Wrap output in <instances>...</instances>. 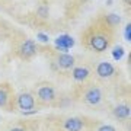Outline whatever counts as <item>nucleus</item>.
Returning <instances> with one entry per match:
<instances>
[{
	"label": "nucleus",
	"mask_w": 131,
	"mask_h": 131,
	"mask_svg": "<svg viewBox=\"0 0 131 131\" xmlns=\"http://www.w3.org/2000/svg\"><path fill=\"white\" fill-rule=\"evenodd\" d=\"M38 15H39L41 18H47L48 16V7L47 6H41V7L38 9Z\"/></svg>",
	"instance_id": "nucleus-16"
},
{
	"label": "nucleus",
	"mask_w": 131,
	"mask_h": 131,
	"mask_svg": "<svg viewBox=\"0 0 131 131\" xmlns=\"http://www.w3.org/2000/svg\"><path fill=\"white\" fill-rule=\"evenodd\" d=\"M124 54H125V51H124V48H122V47H119V45L114 47V50H112V57L115 58V60H121L122 57H124Z\"/></svg>",
	"instance_id": "nucleus-12"
},
{
	"label": "nucleus",
	"mask_w": 131,
	"mask_h": 131,
	"mask_svg": "<svg viewBox=\"0 0 131 131\" xmlns=\"http://www.w3.org/2000/svg\"><path fill=\"white\" fill-rule=\"evenodd\" d=\"M18 105L24 111H32L34 105H35V99L31 93H22L18 99Z\"/></svg>",
	"instance_id": "nucleus-3"
},
{
	"label": "nucleus",
	"mask_w": 131,
	"mask_h": 131,
	"mask_svg": "<svg viewBox=\"0 0 131 131\" xmlns=\"http://www.w3.org/2000/svg\"><path fill=\"white\" fill-rule=\"evenodd\" d=\"M90 45L95 51H105L108 48V38L105 35H101V34H96L92 37V41H90Z\"/></svg>",
	"instance_id": "nucleus-2"
},
{
	"label": "nucleus",
	"mask_w": 131,
	"mask_h": 131,
	"mask_svg": "<svg viewBox=\"0 0 131 131\" xmlns=\"http://www.w3.org/2000/svg\"><path fill=\"white\" fill-rule=\"evenodd\" d=\"M54 44H56L57 50H60V51H63V52H67L69 51V48H71L73 45H74V39H73L70 35L63 34V35H60V37L56 38Z\"/></svg>",
	"instance_id": "nucleus-1"
},
{
	"label": "nucleus",
	"mask_w": 131,
	"mask_h": 131,
	"mask_svg": "<svg viewBox=\"0 0 131 131\" xmlns=\"http://www.w3.org/2000/svg\"><path fill=\"white\" fill-rule=\"evenodd\" d=\"M114 71H115V69L112 67V64H109L106 61L98 64V67H96V73H98L101 77H111V76L114 74Z\"/></svg>",
	"instance_id": "nucleus-4"
},
{
	"label": "nucleus",
	"mask_w": 131,
	"mask_h": 131,
	"mask_svg": "<svg viewBox=\"0 0 131 131\" xmlns=\"http://www.w3.org/2000/svg\"><path fill=\"white\" fill-rule=\"evenodd\" d=\"M6 101H7V93L3 89H0V106L6 105Z\"/></svg>",
	"instance_id": "nucleus-15"
},
{
	"label": "nucleus",
	"mask_w": 131,
	"mask_h": 131,
	"mask_svg": "<svg viewBox=\"0 0 131 131\" xmlns=\"http://www.w3.org/2000/svg\"><path fill=\"white\" fill-rule=\"evenodd\" d=\"M101 99H102V92L96 88L93 89L88 90V93H86V102L90 103V105H98L101 102Z\"/></svg>",
	"instance_id": "nucleus-5"
},
{
	"label": "nucleus",
	"mask_w": 131,
	"mask_h": 131,
	"mask_svg": "<svg viewBox=\"0 0 131 131\" xmlns=\"http://www.w3.org/2000/svg\"><path fill=\"white\" fill-rule=\"evenodd\" d=\"M38 39H39L41 42H48V37L45 35V34H42V32L38 34Z\"/></svg>",
	"instance_id": "nucleus-17"
},
{
	"label": "nucleus",
	"mask_w": 131,
	"mask_h": 131,
	"mask_svg": "<svg viewBox=\"0 0 131 131\" xmlns=\"http://www.w3.org/2000/svg\"><path fill=\"white\" fill-rule=\"evenodd\" d=\"M99 131H115V128H114V127H111V125H103V127H101V128H99Z\"/></svg>",
	"instance_id": "nucleus-18"
},
{
	"label": "nucleus",
	"mask_w": 131,
	"mask_h": 131,
	"mask_svg": "<svg viewBox=\"0 0 131 131\" xmlns=\"http://www.w3.org/2000/svg\"><path fill=\"white\" fill-rule=\"evenodd\" d=\"M73 64H74V58H73V56H70V54L64 52V54H61V56L58 57V66H60L61 69H64V70L71 69Z\"/></svg>",
	"instance_id": "nucleus-8"
},
{
	"label": "nucleus",
	"mask_w": 131,
	"mask_h": 131,
	"mask_svg": "<svg viewBox=\"0 0 131 131\" xmlns=\"http://www.w3.org/2000/svg\"><path fill=\"white\" fill-rule=\"evenodd\" d=\"M89 73H90L89 69H86V67H76L73 70V77H74V80L82 82V80H84L89 76Z\"/></svg>",
	"instance_id": "nucleus-11"
},
{
	"label": "nucleus",
	"mask_w": 131,
	"mask_h": 131,
	"mask_svg": "<svg viewBox=\"0 0 131 131\" xmlns=\"http://www.w3.org/2000/svg\"><path fill=\"white\" fill-rule=\"evenodd\" d=\"M124 38H125L127 42L131 41V25L130 24H127V26H125V31H124Z\"/></svg>",
	"instance_id": "nucleus-14"
},
{
	"label": "nucleus",
	"mask_w": 131,
	"mask_h": 131,
	"mask_svg": "<svg viewBox=\"0 0 131 131\" xmlns=\"http://www.w3.org/2000/svg\"><path fill=\"white\" fill-rule=\"evenodd\" d=\"M64 128L67 131H82L83 122H82V119H79V118H70V119H67V121L64 122Z\"/></svg>",
	"instance_id": "nucleus-7"
},
{
	"label": "nucleus",
	"mask_w": 131,
	"mask_h": 131,
	"mask_svg": "<svg viewBox=\"0 0 131 131\" xmlns=\"http://www.w3.org/2000/svg\"><path fill=\"white\" fill-rule=\"evenodd\" d=\"M37 52V47L32 42V39H26V41L20 45V54L24 57H32Z\"/></svg>",
	"instance_id": "nucleus-6"
},
{
	"label": "nucleus",
	"mask_w": 131,
	"mask_h": 131,
	"mask_svg": "<svg viewBox=\"0 0 131 131\" xmlns=\"http://www.w3.org/2000/svg\"><path fill=\"white\" fill-rule=\"evenodd\" d=\"M106 22L109 25H118L121 22V18H119V15H117V13H111V15L106 16Z\"/></svg>",
	"instance_id": "nucleus-13"
},
{
	"label": "nucleus",
	"mask_w": 131,
	"mask_h": 131,
	"mask_svg": "<svg viewBox=\"0 0 131 131\" xmlns=\"http://www.w3.org/2000/svg\"><path fill=\"white\" fill-rule=\"evenodd\" d=\"M10 131H24L22 128H13V130H10Z\"/></svg>",
	"instance_id": "nucleus-19"
},
{
	"label": "nucleus",
	"mask_w": 131,
	"mask_h": 131,
	"mask_svg": "<svg viewBox=\"0 0 131 131\" xmlns=\"http://www.w3.org/2000/svg\"><path fill=\"white\" fill-rule=\"evenodd\" d=\"M38 96H39V98H41L42 101L48 102V101H52V99H54L56 93H54V89H52V88L44 86V88H41V89L38 90Z\"/></svg>",
	"instance_id": "nucleus-9"
},
{
	"label": "nucleus",
	"mask_w": 131,
	"mask_h": 131,
	"mask_svg": "<svg viewBox=\"0 0 131 131\" xmlns=\"http://www.w3.org/2000/svg\"><path fill=\"white\" fill-rule=\"evenodd\" d=\"M114 114H115V117L119 118V119H127V118L130 117V108H128V105L121 103V105H118V106L114 109Z\"/></svg>",
	"instance_id": "nucleus-10"
}]
</instances>
